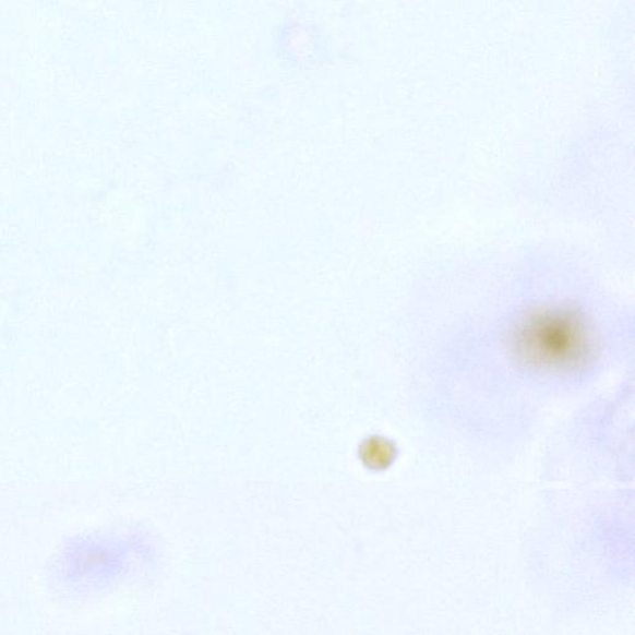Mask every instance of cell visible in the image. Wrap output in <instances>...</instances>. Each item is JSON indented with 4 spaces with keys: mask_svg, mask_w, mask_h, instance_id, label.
Wrapping results in <instances>:
<instances>
[{
    "mask_svg": "<svg viewBox=\"0 0 635 635\" xmlns=\"http://www.w3.org/2000/svg\"><path fill=\"white\" fill-rule=\"evenodd\" d=\"M511 344L522 364L552 375L578 373L591 364L597 350L592 323L568 303L531 308L514 324Z\"/></svg>",
    "mask_w": 635,
    "mask_h": 635,
    "instance_id": "cell-1",
    "label": "cell"
},
{
    "mask_svg": "<svg viewBox=\"0 0 635 635\" xmlns=\"http://www.w3.org/2000/svg\"><path fill=\"white\" fill-rule=\"evenodd\" d=\"M360 459L373 470L388 468L396 458V447L392 441L381 435H371L360 447Z\"/></svg>",
    "mask_w": 635,
    "mask_h": 635,
    "instance_id": "cell-2",
    "label": "cell"
}]
</instances>
